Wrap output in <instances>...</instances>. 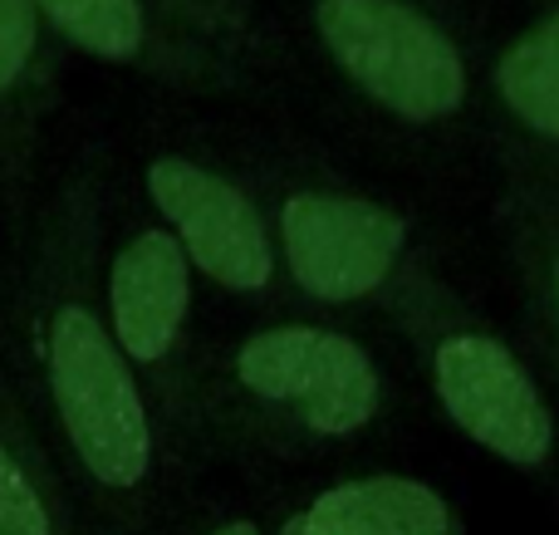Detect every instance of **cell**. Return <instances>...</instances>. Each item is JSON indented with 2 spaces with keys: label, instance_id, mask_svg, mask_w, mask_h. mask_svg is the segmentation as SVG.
<instances>
[{
  "label": "cell",
  "instance_id": "6da1fadb",
  "mask_svg": "<svg viewBox=\"0 0 559 535\" xmlns=\"http://www.w3.org/2000/svg\"><path fill=\"white\" fill-rule=\"evenodd\" d=\"M49 403L79 472L108 497H138L153 477V423L123 349L79 305H64L45 340Z\"/></svg>",
  "mask_w": 559,
  "mask_h": 535
},
{
  "label": "cell",
  "instance_id": "8992f818",
  "mask_svg": "<svg viewBox=\"0 0 559 535\" xmlns=\"http://www.w3.org/2000/svg\"><path fill=\"white\" fill-rule=\"evenodd\" d=\"M147 187L163 216L177 226L182 246L212 281L231 290H261L271 281V246H265L261 216L241 192L182 157H163L147 167Z\"/></svg>",
  "mask_w": 559,
  "mask_h": 535
},
{
  "label": "cell",
  "instance_id": "7c38bea8",
  "mask_svg": "<svg viewBox=\"0 0 559 535\" xmlns=\"http://www.w3.org/2000/svg\"><path fill=\"white\" fill-rule=\"evenodd\" d=\"M35 49V0H0V94L20 79Z\"/></svg>",
  "mask_w": 559,
  "mask_h": 535
},
{
  "label": "cell",
  "instance_id": "9a60e30c",
  "mask_svg": "<svg viewBox=\"0 0 559 535\" xmlns=\"http://www.w3.org/2000/svg\"><path fill=\"white\" fill-rule=\"evenodd\" d=\"M555 305H559V261H555Z\"/></svg>",
  "mask_w": 559,
  "mask_h": 535
},
{
  "label": "cell",
  "instance_id": "4fadbf2b",
  "mask_svg": "<svg viewBox=\"0 0 559 535\" xmlns=\"http://www.w3.org/2000/svg\"><path fill=\"white\" fill-rule=\"evenodd\" d=\"M212 535H261V531H255V521H226V526H216Z\"/></svg>",
  "mask_w": 559,
  "mask_h": 535
},
{
  "label": "cell",
  "instance_id": "5b68a950",
  "mask_svg": "<svg viewBox=\"0 0 559 535\" xmlns=\"http://www.w3.org/2000/svg\"><path fill=\"white\" fill-rule=\"evenodd\" d=\"M403 251V222L354 197H295L285 206V255L295 281L319 300L378 290Z\"/></svg>",
  "mask_w": 559,
  "mask_h": 535
},
{
  "label": "cell",
  "instance_id": "5bb4252c",
  "mask_svg": "<svg viewBox=\"0 0 559 535\" xmlns=\"http://www.w3.org/2000/svg\"><path fill=\"white\" fill-rule=\"evenodd\" d=\"M280 535H305V531H299V516H289L285 526H280Z\"/></svg>",
  "mask_w": 559,
  "mask_h": 535
},
{
  "label": "cell",
  "instance_id": "ba28073f",
  "mask_svg": "<svg viewBox=\"0 0 559 535\" xmlns=\"http://www.w3.org/2000/svg\"><path fill=\"white\" fill-rule=\"evenodd\" d=\"M305 535H462L452 507L427 482L413 477H364L329 487L299 511Z\"/></svg>",
  "mask_w": 559,
  "mask_h": 535
},
{
  "label": "cell",
  "instance_id": "9c48e42d",
  "mask_svg": "<svg viewBox=\"0 0 559 535\" xmlns=\"http://www.w3.org/2000/svg\"><path fill=\"white\" fill-rule=\"evenodd\" d=\"M501 94L531 128L559 138V15L540 20L501 59Z\"/></svg>",
  "mask_w": 559,
  "mask_h": 535
},
{
  "label": "cell",
  "instance_id": "7a4b0ae2",
  "mask_svg": "<svg viewBox=\"0 0 559 535\" xmlns=\"http://www.w3.org/2000/svg\"><path fill=\"white\" fill-rule=\"evenodd\" d=\"M319 35L358 88L403 118H442L462 104V59L397 0H319Z\"/></svg>",
  "mask_w": 559,
  "mask_h": 535
},
{
  "label": "cell",
  "instance_id": "8fae6325",
  "mask_svg": "<svg viewBox=\"0 0 559 535\" xmlns=\"http://www.w3.org/2000/svg\"><path fill=\"white\" fill-rule=\"evenodd\" d=\"M0 535H59L45 487L0 432Z\"/></svg>",
  "mask_w": 559,
  "mask_h": 535
},
{
  "label": "cell",
  "instance_id": "277c9868",
  "mask_svg": "<svg viewBox=\"0 0 559 535\" xmlns=\"http://www.w3.org/2000/svg\"><path fill=\"white\" fill-rule=\"evenodd\" d=\"M432 383L442 408L476 448L511 467L550 462L555 418L506 344L486 334H447L432 354Z\"/></svg>",
  "mask_w": 559,
  "mask_h": 535
},
{
  "label": "cell",
  "instance_id": "30bf717a",
  "mask_svg": "<svg viewBox=\"0 0 559 535\" xmlns=\"http://www.w3.org/2000/svg\"><path fill=\"white\" fill-rule=\"evenodd\" d=\"M69 39L108 59H123L143 45V10L138 0H35Z\"/></svg>",
  "mask_w": 559,
  "mask_h": 535
},
{
  "label": "cell",
  "instance_id": "52a82bcc",
  "mask_svg": "<svg viewBox=\"0 0 559 535\" xmlns=\"http://www.w3.org/2000/svg\"><path fill=\"white\" fill-rule=\"evenodd\" d=\"M114 340L133 364H163L177 344L187 314V261L182 246L163 231H147L118 255L114 285Z\"/></svg>",
  "mask_w": 559,
  "mask_h": 535
},
{
  "label": "cell",
  "instance_id": "3957f363",
  "mask_svg": "<svg viewBox=\"0 0 559 535\" xmlns=\"http://www.w3.org/2000/svg\"><path fill=\"white\" fill-rule=\"evenodd\" d=\"M236 383L309 438H354L378 413V373L354 340L329 330H265L236 354Z\"/></svg>",
  "mask_w": 559,
  "mask_h": 535
}]
</instances>
